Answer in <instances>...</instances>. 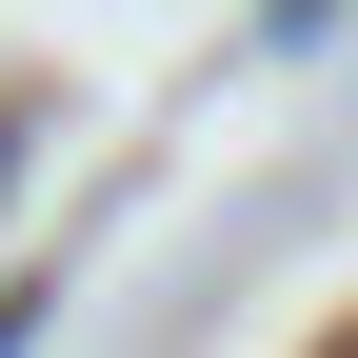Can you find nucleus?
I'll list each match as a JSON object with an SVG mask.
<instances>
[{
  "label": "nucleus",
  "instance_id": "f257e3e1",
  "mask_svg": "<svg viewBox=\"0 0 358 358\" xmlns=\"http://www.w3.org/2000/svg\"><path fill=\"white\" fill-rule=\"evenodd\" d=\"M259 20H279V40H338V0H259Z\"/></svg>",
  "mask_w": 358,
  "mask_h": 358
},
{
  "label": "nucleus",
  "instance_id": "f03ea898",
  "mask_svg": "<svg viewBox=\"0 0 358 358\" xmlns=\"http://www.w3.org/2000/svg\"><path fill=\"white\" fill-rule=\"evenodd\" d=\"M20 338H40V319H20V299H0V358H20Z\"/></svg>",
  "mask_w": 358,
  "mask_h": 358
},
{
  "label": "nucleus",
  "instance_id": "7ed1b4c3",
  "mask_svg": "<svg viewBox=\"0 0 358 358\" xmlns=\"http://www.w3.org/2000/svg\"><path fill=\"white\" fill-rule=\"evenodd\" d=\"M0 199H20V140H0Z\"/></svg>",
  "mask_w": 358,
  "mask_h": 358
}]
</instances>
